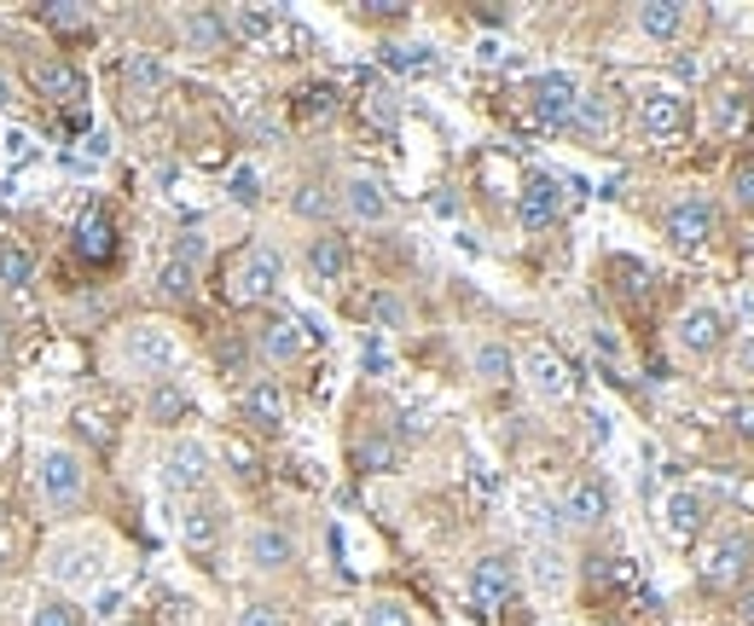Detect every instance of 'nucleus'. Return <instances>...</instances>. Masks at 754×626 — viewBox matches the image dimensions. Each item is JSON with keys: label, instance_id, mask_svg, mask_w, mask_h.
I'll return each mask as SVG.
<instances>
[{"label": "nucleus", "instance_id": "obj_1", "mask_svg": "<svg viewBox=\"0 0 754 626\" xmlns=\"http://www.w3.org/2000/svg\"><path fill=\"white\" fill-rule=\"evenodd\" d=\"M273 284H279V250L250 244V250H239V261H232V273H227V302L250 308V302L273 296Z\"/></svg>", "mask_w": 754, "mask_h": 626}, {"label": "nucleus", "instance_id": "obj_2", "mask_svg": "<svg viewBox=\"0 0 754 626\" xmlns=\"http://www.w3.org/2000/svg\"><path fill=\"white\" fill-rule=\"evenodd\" d=\"M81 487H88V470H81V459L76 452H64V447H53L41 459V499H47V511H76L81 504Z\"/></svg>", "mask_w": 754, "mask_h": 626}, {"label": "nucleus", "instance_id": "obj_3", "mask_svg": "<svg viewBox=\"0 0 754 626\" xmlns=\"http://www.w3.org/2000/svg\"><path fill=\"white\" fill-rule=\"evenodd\" d=\"M511 598H516V563L511 557H482L471 568V609L499 615V609H511Z\"/></svg>", "mask_w": 754, "mask_h": 626}, {"label": "nucleus", "instance_id": "obj_4", "mask_svg": "<svg viewBox=\"0 0 754 626\" xmlns=\"http://www.w3.org/2000/svg\"><path fill=\"white\" fill-rule=\"evenodd\" d=\"M123 366L128 371H140V378H157L163 366H175V336L163 331V325H128L123 331Z\"/></svg>", "mask_w": 754, "mask_h": 626}, {"label": "nucleus", "instance_id": "obj_5", "mask_svg": "<svg viewBox=\"0 0 754 626\" xmlns=\"http://www.w3.org/2000/svg\"><path fill=\"white\" fill-rule=\"evenodd\" d=\"M575 81H568L563 71H546V76H534L528 81V116L540 128H563L568 116H575Z\"/></svg>", "mask_w": 754, "mask_h": 626}, {"label": "nucleus", "instance_id": "obj_6", "mask_svg": "<svg viewBox=\"0 0 754 626\" xmlns=\"http://www.w3.org/2000/svg\"><path fill=\"white\" fill-rule=\"evenodd\" d=\"M749 557H754L749 534L726 528V534H719L708 551H702V580H708V586H737V580L749 574Z\"/></svg>", "mask_w": 754, "mask_h": 626}, {"label": "nucleus", "instance_id": "obj_7", "mask_svg": "<svg viewBox=\"0 0 754 626\" xmlns=\"http://www.w3.org/2000/svg\"><path fill=\"white\" fill-rule=\"evenodd\" d=\"M163 487H169V494H204L209 487V447L175 442L163 452Z\"/></svg>", "mask_w": 754, "mask_h": 626}, {"label": "nucleus", "instance_id": "obj_8", "mask_svg": "<svg viewBox=\"0 0 754 626\" xmlns=\"http://www.w3.org/2000/svg\"><path fill=\"white\" fill-rule=\"evenodd\" d=\"M563 215V192H558V180L551 175H528L523 186V197H516V221H523L528 232H546L551 221Z\"/></svg>", "mask_w": 754, "mask_h": 626}, {"label": "nucleus", "instance_id": "obj_9", "mask_svg": "<svg viewBox=\"0 0 754 626\" xmlns=\"http://www.w3.org/2000/svg\"><path fill=\"white\" fill-rule=\"evenodd\" d=\"M708 232H714V209L702 197H685L667 209V239H674L679 250H702L708 244Z\"/></svg>", "mask_w": 754, "mask_h": 626}, {"label": "nucleus", "instance_id": "obj_10", "mask_svg": "<svg viewBox=\"0 0 754 626\" xmlns=\"http://www.w3.org/2000/svg\"><path fill=\"white\" fill-rule=\"evenodd\" d=\"M639 123H644L650 140H679V133H685V99L667 93V88L644 93L639 99Z\"/></svg>", "mask_w": 754, "mask_h": 626}, {"label": "nucleus", "instance_id": "obj_11", "mask_svg": "<svg viewBox=\"0 0 754 626\" xmlns=\"http://www.w3.org/2000/svg\"><path fill=\"white\" fill-rule=\"evenodd\" d=\"M76 256L88 261V267H105L116 256V221H111L105 209H88L76 221Z\"/></svg>", "mask_w": 754, "mask_h": 626}, {"label": "nucleus", "instance_id": "obj_12", "mask_svg": "<svg viewBox=\"0 0 754 626\" xmlns=\"http://www.w3.org/2000/svg\"><path fill=\"white\" fill-rule=\"evenodd\" d=\"M528 383H534V395H546V400H568V388H575V378H568V366L551 354L546 343H534L528 348Z\"/></svg>", "mask_w": 754, "mask_h": 626}, {"label": "nucleus", "instance_id": "obj_13", "mask_svg": "<svg viewBox=\"0 0 754 626\" xmlns=\"http://www.w3.org/2000/svg\"><path fill=\"white\" fill-rule=\"evenodd\" d=\"M29 81H36V88L53 99V105H64V111H81V76L71 71V64H59V59H41L36 71H29Z\"/></svg>", "mask_w": 754, "mask_h": 626}, {"label": "nucleus", "instance_id": "obj_14", "mask_svg": "<svg viewBox=\"0 0 754 626\" xmlns=\"http://www.w3.org/2000/svg\"><path fill=\"white\" fill-rule=\"evenodd\" d=\"M563 516L575 522V528L603 522V516H610V487H603L598 476H580L575 487H568V499H563Z\"/></svg>", "mask_w": 754, "mask_h": 626}, {"label": "nucleus", "instance_id": "obj_15", "mask_svg": "<svg viewBox=\"0 0 754 626\" xmlns=\"http://www.w3.org/2000/svg\"><path fill=\"white\" fill-rule=\"evenodd\" d=\"M343 203H348V215H355V221H383V215H389V192H383L378 175H348Z\"/></svg>", "mask_w": 754, "mask_h": 626}, {"label": "nucleus", "instance_id": "obj_16", "mask_svg": "<svg viewBox=\"0 0 754 626\" xmlns=\"http://www.w3.org/2000/svg\"><path fill=\"white\" fill-rule=\"evenodd\" d=\"M244 418H250L256 430H267V435L284 424V395H279L273 378H256V383L244 388Z\"/></svg>", "mask_w": 754, "mask_h": 626}, {"label": "nucleus", "instance_id": "obj_17", "mask_svg": "<svg viewBox=\"0 0 754 626\" xmlns=\"http://www.w3.org/2000/svg\"><path fill=\"white\" fill-rule=\"evenodd\" d=\"M719 336H726V319H719L714 308H685L679 314V343L691 354H714Z\"/></svg>", "mask_w": 754, "mask_h": 626}, {"label": "nucleus", "instance_id": "obj_18", "mask_svg": "<svg viewBox=\"0 0 754 626\" xmlns=\"http://www.w3.org/2000/svg\"><path fill=\"white\" fill-rule=\"evenodd\" d=\"M244 557H250V568L273 574V568H284L296 557V546H291V534H284V528H256V534H250V546H244Z\"/></svg>", "mask_w": 754, "mask_h": 626}, {"label": "nucleus", "instance_id": "obj_19", "mask_svg": "<svg viewBox=\"0 0 754 626\" xmlns=\"http://www.w3.org/2000/svg\"><path fill=\"white\" fill-rule=\"evenodd\" d=\"M47 574L59 586H88L93 580V546H53L47 551Z\"/></svg>", "mask_w": 754, "mask_h": 626}, {"label": "nucleus", "instance_id": "obj_20", "mask_svg": "<svg viewBox=\"0 0 754 626\" xmlns=\"http://www.w3.org/2000/svg\"><path fill=\"white\" fill-rule=\"evenodd\" d=\"M302 348H308V325H296V319H273V325L261 331V354L267 360H302Z\"/></svg>", "mask_w": 754, "mask_h": 626}, {"label": "nucleus", "instance_id": "obj_21", "mask_svg": "<svg viewBox=\"0 0 754 626\" xmlns=\"http://www.w3.org/2000/svg\"><path fill=\"white\" fill-rule=\"evenodd\" d=\"M308 267L320 273L325 284H337L348 273V239H337V232H325V239L308 244Z\"/></svg>", "mask_w": 754, "mask_h": 626}, {"label": "nucleus", "instance_id": "obj_22", "mask_svg": "<svg viewBox=\"0 0 754 626\" xmlns=\"http://www.w3.org/2000/svg\"><path fill=\"white\" fill-rule=\"evenodd\" d=\"M679 24H685V7H679V0H650V7H639V29H644L650 41H674Z\"/></svg>", "mask_w": 754, "mask_h": 626}, {"label": "nucleus", "instance_id": "obj_23", "mask_svg": "<svg viewBox=\"0 0 754 626\" xmlns=\"http://www.w3.org/2000/svg\"><path fill=\"white\" fill-rule=\"evenodd\" d=\"M697 528H702V499L679 487V494L667 499V539H679V546H685V539H691Z\"/></svg>", "mask_w": 754, "mask_h": 626}, {"label": "nucleus", "instance_id": "obj_24", "mask_svg": "<svg viewBox=\"0 0 754 626\" xmlns=\"http://www.w3.org/2000/svg\"><path fill=\"white\" fill-rule=\"evenodd\" d=\"M29 279H36V256L24 244H0V284L7 291H29Z\"/></svg>", "mask_w": 754, "mask_h": 626}, {"label": "nucleus", "instance_id": "obj_25", "mask_svg": "<svg viewBox=\"0 0 754 626\" xmlns=\"http://www.w3.org/2000/svg\"><path fill=\"white\" fill-rule=\"evenodd\" d=\"M180 534H187V546H192V551L215 546V534H221V511H215V504H192L187 522H180Z\"/></svg>", "mask_w": 754, "mask_h": 626}, {"label": "nucleus", "instance_id": "obj_26", "mask_svg": "<svg viewBox=\"0 0 754 626\" xmlns=\"http://www.w3.org/2000/svg\"><path fill=\"white\" fill-rule=\"evenodd\" d=\"M592 586L632 591V586H639V563H632V557H598V563H592Z\"/></svg>", "mask_w": 754, "mask_h": 626}, {"label": "nucleus", "instance_id": "obj_27", "mask_svg": "<svg viewBox=\"0 0 754 626\" xmlns=\"http://www.w3.org/2000/svg\"><path fill=\"white\" fill-rule=\"evenodd\" d=\"M187 41L197 47V53L227 47V18H215V12H187Z\"/></svg>", "mask_w": 754, "mask_h": 626}, {"label": "nucleus", "instance_id": "obj_28", "mask_svg": "<svg viewBox=\"0 0 754 626\" xmlns=\"http://www.w3.org/2000/svg\"><path fill=\"white\" fill-rule=\"evenodd\" d=\"M128 88L133 93H163V88H169V71H163L151 53H133L128 59Z\"/></svg>", "mask_w": 754, "mask_h": 626}, {"label": "nucleus", "instance_id": "obj_29", "mask_svg": "<svg viewBox=\"0 0 754 626\" xmlns=\"http://www.w3.org/2000/svg\"><path fill=\"white\" fill-rule=\"evenodd\" d=\"M187 388H175V383H157L151 388V400H145V412L157 418V424H175V418H187Z\"/></svg>", "mask_w": 754, "mask_h": 626}, {"label": "nucleus", "instance_id": "obj_30", "mask_svg": "<svg viewBox=\"0 0 754 626\" xmlns=\"http://www.w3.org/2000/svg\"><path fill=\"white\" fill-rule=\"evenodd\" d=\"M749 88H726L719 93V105H714V116H719V133H743V123H749Z\"/></svg>", "mask_w": 754, "mask_h": 626}, {"label": "nucleus", "instance_id": "obj_31", "mask_svg": "<svg viewBox=\"0 0 754 626\" xmlns=\"http://www.w3.org/2000/svg\"><path fill=\"white\" fill-rule=\"evenodd\" d=\"M383 64L400 76H430L435 71V53L430 47H383Z\"/></svg>", "mask_w": 754, "mask_h": 626}, {"label": "nucleus", "instance_id": "obj_32", "mask_svg": "<svg viewBox=\"0 0 754 626\" xmlns=\"http://www.w3.org/2000/svg\"><path fill=\"white\" fill-rule=\"evenodd\" d=\"M192 279H197V267H187V261H175V256H169V261L157 267V291L169 296V302H187V296H192Z\"/></svg>", "mask_w": 754, "mask_h": 626}, {"label": "nucleus", "instance_id": "obj_33", "mask_svg": "<svg viewBox=\"0 0 754 626\" xmlns=\"http://www.w3.org/2000/svg\"><path fill=\"white\" fill-rule=\"evenodd\" d=\"M476 371H482V383H511V348L506 343H482L476 348Z\"/></svg>", "mask_w": 754, "mask_h": 626}, {"label": "nucleus", "instance_id": "obj_34", "mask_svg": "<svg viewBox=\"0 0 754 626\" xmlns=\"http://www.w3.org/2000/svg\"><path fill=\"white\" fill-rule=\"evenodd\" d=\"M296 111H302V123H314V116H331V111H337V88H331V81H314V88H302V93H296Z\"/></svg>", "mask_w": 754, "mask_h": 626}, {"label": "nucleus", "instance_id": "obj_35", "mask_svg": "<svg viewBox=\"0 0 754 626\" xmlns=\"http://www.w3.org/2000/svg\"><path fill=\"white\" fill-rule=\"evenodd\" d=\"M355 464H360V470H395V464H400V447L383 442V435H372V442L355 447Z\"/></svg>", "mask_w": 754, "mask_h": 626}, {"label": "nucleus", "instance_id": "obj_36", "mask_svg": "<svg viewBox=\"0 0 754 626\" xmlns=\"http://www.w3.org/2000/svg\"><path fill=\"white\" fill-rule=\"evenodd\" d=\"M563 580H568L563 557L551 546H540V551H534V586H540V591H563Z\"/></svg>", "mask_w": 754, "mask_h": 626}, {"label": "nucleus", "instance_id": "obj_37", "mask_svg": "<svg viewBox=\"0 0 754 626\" xmlns=\"http://www.w3.org/2000/svg\"><path fill=\"white\" fill-rule=\"evenodd\" d=\"M366 626H412V609L400 598H378L372 609H366Z\"/></svg>", "mask_w": 754, "mask_h": 626}, {"label": "nucleus", "instance_id": "obj_38", "mask_svg": "<svg viewBox=\"0 0 754 626\" xmlns=\"http://www.w3.org/2000/svg\"><path fill=\"white\" fill-rule=\"evenodd\" d=\"M575 128H586V133H603L610 128V105L603 99H575V116H568Z\"/></svg>", "mask_w": 754, "mask_h": 626}, {"label": "nucleus", "instance_id": "obj_39", "mask_svg": "<svg viewBox=\"0 0 754 626\" xmlns=\"http://www.w3.org/2000/svg\"><path fill=\"white\" fill-rule=\"evenodd\" d=\"M256 197H261V180H256V168H239V175H232V203H239V209H250Z\"/></svg>", "mask_w": 754, "mask_h": 626}, {"label": "nucleus", "instance_id": "obj_40", "mask_svg": "<svg viewBox=\"0 0 754 626\" xmlns=\"http://www.w3.org/2000/svg\"><path fill=\"white\" fill-rule=\"evenodd\" d=\"M36 626H81V621H76L71 603H41L36 609Z\"/></svg>", "mask_w": 754, "mask_h": 626}, {"label": "nucleus", "instance_id": "obj_41", "mask_svg": "<svg viewBox=\"0 0 754 626\" xmlns=\"http://www.w3.org/2000/svg\"><path fill=\"white\" fill-rule=\"evenodd\" d=\"M366 116H372L378 128H395V99L389 93H366Z\"/></svg>", "mask_w": 754, "mask_h": 626}, {"label": "nucleus", "instance_id": "obj_42", "mask_svg": "<svg viewBox=\"0 0 754 626\" xmlns=\"http://www.w3.org/2000/svg\"><path fill=\"white\" fill-rule=\"evenodd\" d=\"M239 626H284V615H279L273 603H250L244 615H239Z\"/></svg>", "mask_w": 754, "mask_h": 626}, {"label": "nucleus", "instance_id": "obj_43", "mask_svg": "<svg viewBox=\"0 0 754 626\" xmlns=\"http://www.w3.org/2000/svg\"><path fill=\"white\" fill-rule=\"evenodd\" d=\"M41 18L53 24V29H81V24H88V18H81V12H76V7H41Z\"/></svg>", "mask_w": 754, "mask_h": 626}, {"label": "nucleus", "instance_id": "obj_44", "mask_svg": "<svg viewBox=\"0 0 754 626\" xmlns=\"http://www.w3.org/2000/svg\"><path fill=\"white\" fill-rule=\"evenodd\" d=\"M372 319H383V325H400V319H407V308H400L395 296H372Z\"/></svg>", "mask_w": 754, "mask_h": 626}, {"label": "nucleus", "instance_id": "obj_45", "mask_svg": "<svg viewBox=\"0 0 754 626\" xmlns=\"http://www.w3.org/2000/svg\"><path fill=\"white\" fill-rule=\"evenodd\" d=\"M7 157L12 163H29V157H36V140H29V133H7Z\"/></svg>", "mask_w": 754, "mask_h": 626}, {"label": "nucleus", "instance_id": "obj_46", "mask_svg": "<svg viewBox=\"0 0 754 626\" xmlns=\"http://www.w3.org/2000/svg\"><path fill=\"white\" fill-rule=\"evenodd\" d=\"M731 192H737V203H743V209H754V168H737Z\"/></svg>", "mask_w": 754, "mask_h": 626}, {"label": "nucleus", "instance_id": "obj_47", "mask_svg": "<svg viewBox=\"0 0 754 626\" xmlns=\"http://www.w3.org/2000/svg\"><path fill=\"white\" fill-rule=\"evenodd\" d=\"M227 459H232V464H239V470H244V476H256V452H250L244 442H227Z\"/></svg>", "mask_w": 754, "mask_h": 626}, {"label": "nucleus", "instance_id": "obj_48", "mask_svg": "<svg viewBox=\"0 0 754 626\" xmlns=\"http://www.w3.org/2000/svg\"><path fill=\"white\" fill-rule=\"evenodd\" d=\"M731 424L754 442V400H737V406H731Z\"/></svg>", "mask_w": 754, "mask_h": 626}, {"label": "nucleus", "instance_id": "obj_49", "mask_svg": "<svg viewBox=\"0 0 754 626\" xmlns=\"http://www.w3.org/2000/svg\"><path fill=\"white\" fill-rule=\"evenodd\" d=\"M320 209H325V197L314 192V186H308V192H296V215H320Z\"/></svg>", "mask_w": 754, "mask_h": 626}, {"label": "nucleus", "instance_id": "obj_50", "mask_svg": "<svg viewBox=\"0 0 754 626\" xmlns=\"http://www.w3.org/2000/svg\"><path fill=\"white\" fill-rule=\"evenodd\" d=\"M116 609H123V591H99V609H93V615H116Z\"/></svg>", "mask_w": 754, "mask_h": 626}, {"label": "nucleus", "instance_id": "obj_51", "mask_svg": "<svg viewBox=\"0 0 754 626\" xmlns=\"http://www.w3.org/2000/svg\"><path fill=\"white\" fill-rule=\"evenodd\" d=\"M366 18H400V7H395V0H372V7H366Z\"/></svg>", "mask_w": 754, "mask_h": 626}, {"label": "nucleus", "instance_id": "obj_52", "mask_svg": "<svg viewBox=\"0 0 754 626\" xmlns=\"http://www.w3.org/2000/svg\"><path fill=\"white\" fill-rule=\"evenodd\" d=\"M7 557H12V528L0 522V574H7Z\"/></svg>", "mask_w": 754, "mask_h": 626}, {"label": "nucleus", "instance_id": "obj_53", "mask_svg": "<svg viewBox=\"0 0 754 626\" xmlns=\"http://www.w3.org/2000/svg\"><path fill=\"white\" fill-rule=\"evenodd\" d=\"M737 360H743V371H754V336H749L743 348H737Z\"/></svg>", "mask_w": 754, "mask_h": 626}, {"label": "nucleus", "instance_id": "obj_54", "mask_svg": "<svg viewBox=\"0 0 754 626\" xmlns=\"http://www.w3.org/2000/svg\"><path fill=\"white\" fill-rule=\"evenodd\" d=\"M0 105H12V81L7 76H0Z\"/></svg>", "mask_w": 754, "mask_h": 626}, {"label": "nucleus", "instance_id": "obj_55", "mask_svg": "<svg viewBox=\"0 0 754 626\" xmlns=\"http://www.w3.org/2000/svg\"><path fill=\"white\" fill-rule=\"evenodd\" d=\"M0 354H7V319H0Z\"/></svg>", "mask_w": 754, "mask_h": 626}]
</instances>
